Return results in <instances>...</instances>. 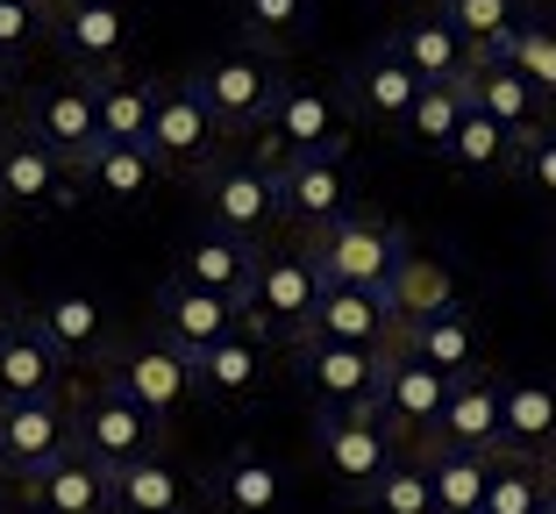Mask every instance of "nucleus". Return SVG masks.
Returning <instances> with one entry per match:
<instances>
[{"label":"nucleus","mask_w":556,"mask_h":514,"mask_svg":"<svg viewBox=\"0 0 556 514\" xmlns=\"http://www.w3.org/2000/svg\"><path fill=\"white\" fill-rule=\"evenodd\" d=\"M100 379L122 386V393H129L150 422H164V429L200 400L193 393V358H186L179 343H164V336H122V343L108 350Z\"/></svg>","instance_id":"3"},{"label":"nucleus","mask_w":556,"mask_h":514,"mask_svg":"<svg viewBox=\"0 0 556 514\" xmlns=\"http://www.w3.org/2000/svg\"><path fill=\"white\" fill-rule=\"evenodd\" d=\"M72 365L50 350V336L29 315H15L0 329V400H36V393H65Z\"/></svg>","instance_id":"29"},{"label":"nucleus","mask_w":556,"mask_h":514,"mask_svg":"<svg viewBox=\"0 0 556 514\" xmlns=\"http://www.w3.org/2000/svg\"><path fill=\"white\" fill-rule=\"evenodd\" d=\"M264 386V336L257 329H229L222 343L193 350V393L222 400V408H250Z\"/></svg>","instance_id":"25"},{"label":"nucleus","mask_w":556,"mask_h":514,"mask_svg":"<svg viewBox=\"0 0 556 514\" xmlns=\"http://www.w3.org/2000/svg\"><path fill=\"white\" fill-rule=\"evenodd\" d=\"M143 150L157 158V172H179V179H193V172H207L222 150H229V136H222V122L207 115V100L193 93V86H157V108H150V129H143Z\"/></svg>","instance_id":"8"},{"label":"nucleus","mask_w":556,"mask_h":514,"mask_svg":"<svg viewBox=\"0 0 556 514\" xmlns=\"http://www.w3.org/2000/svg\"><path fill=\"white\" fill-rule=\"evenodd\" d=\"M457 115H464V86H421L414 108L400 115V136H407L414 150H428V158H442L450 136H457Z\"/></svg>","instance_id":"41"},{"label":"nucleus","mask_w":556,"mask_h":514,"mask_svg":"<svg viewBox=\"0 0 556 514\" xmlns=\"http://www.w3.org/2000/svg\"><path fill=\"white\" fill-rule=\"evenodd\" d=\"M350 143V108L343 93H328V86H278L271 115L257 129V150L264 158H307V150H343Z\"/></svg>","instance_id":"12"},{"label":"nucleus","mask_w":556,"mask_h":514,"mask_svg":"<svg viewBox=\"0 0 556 514\" xmlns=\"http://www.w3.org/2000/svg\"><path fill=\"white\" fill-rule=\"evenodd\" d=\"M22 507L29 514H115V472L72 443L65 457H50L43 472L22 479Z\"/></svg>","instance_id":"20"},{"label":"nucleus","mask_w":556,"mask_h":514,"mask_svg":"<svg viewBox=\"0 0 556 514\" xmlns=\"http://www.w3.org/2000/svg\"><path fill=\"white\" fill-rule=\"evenodd\" d=\"M442 393H450V379H442L435 365H421L414 350L393 343L386 350V372H378L371 415L386 422L400 443H428V429H435V415H442Z\"/></svg>","instance_id":"15"},{"label":"nucleus","mask_w":556,"mask_h":514,"mask_svg":"<svg viewBox=\"0 0 556 514\" xmlns=\"http://www.w3.org/2000/svg\"><path fill=\"white\" fill-rule=\"evenodd\" d=\"M478 58H485V50H478ZM492 58H507V65L521 72V79H528V86H535V93H542V100H549V108H556V22L528 15L521 29L507 36V43L492 50Z\"/></svg>","instance_id":"40"},{"label":"nucleus","mask_w":556,"mask_h":514,"mask_svg":"<svg viewBox=\"0 0 556 514\" xmlns=\"http://www.w3.org/2000/svg\"><path fill=\"white\" fill-rule=\"evenodd\" d=\"M50 36V0H0V65H22Z\"/></svg>","instance_id":"43"},{"label":"nucleus","mask_w":556,"mask_h":514,"mask_svg":"<svg viewBox=\"0 0 556 514\" xmlns=\"http://www.w3.org/2000/svg\"><path fill=\"white\" fill-rule=\"evenodd\" d=\"M357 507H364V514H435V486H428L421 450L400 443V457L371 479V493H364Z\"/></svg>","instance_id":"37"},{"label":"nucleus","mask_w":556,"mask_h":514,"mask_svg":"<svg viewBox=\"0 0 556 514\" xmlns=\"http://www.w3.org/2000/svg\"><path fill=\"white\" fill-rule=\"evenodd\" d=\"M393 350V343H386ZM386 350L371 343H328V336H300L293 343V379L314 400V415H343V408H371Z\"/></svg>","instance_id":"6"},{"label":"nucleus","mask_w":556,"mask_h":514,"mask_svg":"<svg viewBox=\"0 0 556 514\" xmlns=\"http://www.w3.org/2000/svg\"><path fill=\"white\" fill-rule=\"evenodd\" d=\"M514 150H521V136L500 129L492 115H478L471 100H464L457 136H450V150H442V165L464 172V179H514Z\"/></svg>","instance_id":"32"},{"label":"nucleus","mask_w":556,"mask_h":514,"mask_svg":"<svg viewBox=\"0 0 556 514\" xmlns=\"http://www.w3.org/2000/svg\"><path fill=\"white\" fill-rule=\"evenodd\" d=\"M428 465V486H435V514H478L485 500V450H457V443H414Z\"/></svg>","instance_id":"34"},{"label":"nucleus","mask_w":556,"mask_h":514,"mask_svg":"<svg viewBox=\"0 0 556 514\" xmlns=\"http://www.w3.org/2000/svg\"><path fill=\"white\" fill-rule=\"evenodd\" d=\"M435 15L450 22L471 50H500L528 22V0H435Z\"/></svg>","instance_id":"39"},{"label":"nucleus","mask_w":556,"mask_h":514,"mask_svg":"<svg viewBox=\"0 0 556 514\" xmlns=\"http://www.w3.org/2000/svg\"><path fill=\"white\" fill-rule=\"evenodd\" d=\"M393 43H400V58L414 65V79H421V86H464V72H471V58H478V50L464 43V36L450 29L442 15L407 22V29H400Z\"/></svg>","instance_id":"33"},{"label":"nucleus","mask_w":556,"mask_h":514,"mask_svg":"<svg viewBox=\"0 0 556 514\" xmlns=\"http://www.w3.org/2000/svg\"><path fill=\"white\" fill-rule=\"evenodd\" d=\"M200 493L214 500V514H286V507H293V472L278 465L271 450L236 443L229 457L207 472Z\"/></svg>","instance_id":"19"},{"label":"nucleus","mask_w":556,"mask_h":514,"mask_svg":"<svg viewBox=\"0 0 556 514\" xmlns=\"http://www.w3.org/2000/svg\"><path fill=\"white\" fill-rule=\"evenodd\" d=\"M257 258H264V243H250V236H229V229H193L179 243V279H193V286H207V293H229L236 308H243V286H250V272H257Z\"/></svg>","instance_id":"28"},{"label":"nucleus","mask_w":556,"mask_h":514,"mask_svg":"<svg viewBox=\"0 0 556 514\" xmlns=\"http://www.w3.org/2000/svg\"><path fill=\"white\" fill-rule=\"evenodd\" d=\"M22 129H29L36 143H50L72 172H79V158L100 143L93 79H58V86H36V93H22Z\"/></svg>","instance_id":"17"},{"label":"nucleus","mask_w":556,"mask_h":514,"mask_svg":"<svg viewBox=\"0 0 556 514\" xmlns=\"http://www.w3.org/2000/svg\"><path fill=\"white\" fill-rule=\"evenodd\" d=\"M549 286H556V250H549Z\"/></svg>","instance_id":"50"},{"label":"nucleus","mask_w":556,"mask_h":514,"mask_svg":"<svg viewBox=\"0 0 556 514\" xmlns=\"http://www.w3.org/2000/svg\"><path fill=\"white\" fill-rule=\"evenodd\" d=\"M400 350H414L421 365H435L442 379H464V372L485 365V336H478V315H464L457 300H442L428 315L400 322Z\"/></svg>","instance_id":"23"},{"label":"nucleus","mask_w":556,"mask_h":514,"mask_svg":"<svg viewBox=\"0 0 556 514\" xmlns=\"http://www.w3.org/2000/svg\"><path fill=\"white\" fill-rule=\"evenodd\" d=\"M22 122V86H15V65H0V136Z\"/></svg>","instance_id":"45"},{"label":"nucleus","mask_w":556,"mask_h":514,"mask_svg":"<svg viewBox=\"0 0 556 514\" xmlns=\"http://www.w3.org/2000/svg\"><path fill=\"white\" fill-rule=\"evenodd\" d=\"M22 315L50 336V350H58L72 372L79 365H108V350L122 343L115 308H108V293H93V286H58V293H43L36 308H22Z\"/></svg>","instance_id":"13"},{"label":"nucleus","mask_w":556,"mask_h":514,"mask_svg":"<svg viewBox=\"0 0 556 514\" xmlns=\"http://www.w3.org/2000/svg\"><path fill=\"white\" fill-rule=\"evenodd\" d=\"M229 329H243V308H236L229 293H207V286L179 279V272L157 286V336H164V343H179L186 358L207 350V343H222Z\"/></svg>","instance_id":"22"},{"label":"nucleus","mask_w":556,"mask_h":514,"mask_svg":"<svg viewBox=\"0 0 556 514\" xmlns=\"http://www.w3.org/2000/svg\"><path fill=\"white\" fill-rule=\"evenodd\" d=\"M50 8H72V0H50Z\"/></svg>","instance_id":"51"},{"label":"nucleus","mask_w":556,"mask_h":514,"mask_svg":"<svg viewBox=\"0 0 556 514\" xmlns=\"http://www.w3.org/2000/svg\"><path fill=\"white\" fill-rule=\"evenodd\" d=\"M72 443L115 472V465H129V457H143V450L164 443V422H150L122 386L100 379V386H86V393L72 400Z\"/></svg>","instance_id":"11"},{"label":"nucleus","mask_w":556,"mask_h":514,"mask_svg":"<svg viewBox=\"0 0 556 514\" xmlns=\"http://www.w3.org/2000/svg\"><path fill=\"white\" fill-rule=\"evenodd\" d=\"M186 86L207 100V115L222 122V136H257L264 115H271V100H278V86H286V72H278L271 50L243 43V50H214Z\"/></svg>","instance_id":"2"},{"label":"nucleus","mask_w":556,"mask_h":514,"mask_svg":"<svg viewBox=\"0 0 556 514\" xmlns=\"http://www.w3.org/2000/svg\"><path fill=\"white\" fill-rule=\"evenodd\" d=\"M157 86L164 79H93V115H100V143H143L150 129V108H157Z\"/></svg>","instance_id":"35"},{"label":"nucleus","mask_w":556,"mask_h":514,"mask_svg":"<svg viewBox=\"0 0 556 514\" xmlns=\"http://www.w3.org/2000/svg\"><path fill=\"white\" fill-rule=\"evenodd\" d=\"M386 293H393V308H400V322H414V315H428V308H442V300H457L450 293V272L435 265V258H400V272L386 279Z\"/></svg>","instance_id":"42"},{"label":"nucleus","mask_w":556,"mask_h":514,"mask_svg":"<svg viewBox=\"0 0 556 514\" xmlns=\"http://www.w3.org/2000/svg\"><path fill=\"white\" fill-rule=\"evenodd\" d=\"M72 200H79L72 165H65L50 143H36V136L15 122V129L0 136V215H15V222H50L58 208H72Z\"/></svg>","instance_id":"7"},{"label":"nucleus","mask_w":556,"mask_h":514,"mask_svg":"<svg viewBox=\"0 0 556 514\" xmlns=\"http://www.w3.org/2000/svg\"><path fill=\"white\" fill-rule=\"evenodd\" d=\"M514 179H521L535 200L556 208V129H549V122H542L535 136H521V150H514Z\"/></svg>","instance_id":"44"},{"label":"nucleus","mask_w":556,"mask_h":514,"mask_svg":"<svg viewBox=\"0 0 556 514\" xmlns=\"http://www.w3.org/2000/svg\"><path fill=\"white\" fill-rule=\"evenodd\" d=\"M314 15H321V0H236V22H243V36L257 50H293V43H307V29H314Z\"/></svg>","instance_id":"38"},{"label":"nucleus","mask_w":556,"mask_h":514,"mask_svg":"<svg viewBox=\"0 0 556 514\" xmlns=\"http://www.w3.org/2000/svg\"><path fill=\"white\" fill-rule=\"evenodd\" d=\"M278 172V222L321 229V222L357 208V179H350L343 150H307V158H271Z\"/></svg>","instance_id":"14"},{"label":"nucleus","mask_w":556,"mask_h":514,"mask_svg":"<svg viewBox=\"0 0 556 514\" xmlns=\"http://www.w3.org/2000/svg\"><path fill=\"white\" fill-rule=\"evenodd\" d=\"M542 472H549V493H556V457H542Z\"/></svg>","instance_id":"48"},{"label":"nucleus","mask_w":556,"mask_h":514,"mask_svg":"<svg viewBox=\"0 0 556 514\" xmlns=\"http://www.w3.org/2000/svg\"><path fill=\"white\" fill-rule=\"evenodd\" d=\"M414 93H421V79H414V65L400 58L393 36H386V43H371L357 65L343 72V108H350V122H371V129H400V115L414 108Z\"/></svg>","instance_id":"18"},{"label":"nucleus","mask_w":556,"mask_h":514,"mask_svg":"<svg viewBox=\"0 0 556 514\" xmlns=\"http://www.w3.org/2000/svg\"><path fill=\"white\" fill-rule=\"evenodd\" d=\"M72 450V393H36V400H0V457L15 472V486L29 472H43L50 457Z\"/></svg>","instance_id":"16"},{"label":"nucleus","mask_w":556,"mask_h":514,"mask_svg":"<svg viewBox=\"0 0 556 514\" xmlns=\"http://www.w3.org/2000/svg\"><path fill=\"white\" fill-rule=\"evenodd\" d=\"M193 193L214 229L250 236V243H264V229L278 222V172L264 150H222L207 172H193Z\"/></svg>","instance_id":"1"},{"label":"nucleus","mask_w":556,"mask_h":514,"mask_svg":"<svg viewBox=\"0 0 556 514\" xmlns=\"http://www.w3.org/2000/svg\"><path fill=\"white\" fill-rule=\"evenodd\" d=\"M321 286L328 279H321V265H314L307 250H293V258H257V272H250V286H243V329H257L264 343L293 350L314 322Z\"/></svg>","instance_id":"4"},{"label":"nucleus","mask_w":556,"mask_h":514,"mask_svg":"<svg viewBox=\"0 0 556 514\" xmlns=\"http://www.w3.org/2000/svg\"><path fill=\"white\" fill-rule=\"evenodd\" d=\"M193 493L200 486L179 472V457L164 443L115 465V514H193Z\"/></svg>","instance_id":"30"},{"label":"nucleus","mask_w":556,"mask_h":514,"mask_svg":"<svg viewBox=\"0 0 556 514\" xmlns=\"http://www.w3.org/2000/svg\"><path fill=\"white\" fill-rule=\"evenodd\" d=\"M542 500H549V472H542V457H521V450H492V465H485V500H478V514H535Z\"/></svg>","instance_id":"36"},{"label":"nucleus","mask_w":556,"mask_h":514,"mask_svg":"<svg viewBox=\"0 0 556 514\" xmlns=\"http://www.w3.org/2000/svg\"><path fill=\"white\" fill-rule=\"evenodd\" d=\"M428 443H457V450H500V379H492L485 365L464 372V379H450V393H442V415L435 429H428Z\"/></svg>","instance_id":"27"},{"label":"nucleus","mask_w":556,"mask_h":514,"mask_svg":"<svg viewBox=\"0 0 556 514\" xmlns=\"http://www.w3.org/2000/svg\"><path fill=\"white\" fill-rule=\"evenodd\" d=\"M22 486H15V472H8V457H0V514H8V500H15Z\"/></svg>","instance_id":"46"},{"label":"nucleus","mask_w":556,"mask_h":514,"mask_svg":"<svg viewBox=\"0 0 556 514\" xmlns=\"http://www.w3.org/2000/svg\"><path fill=\"white\" fill-rule=\"evenodd\" d=\"M314 457L350 500L371 493V479L400 457V436L371 415V408H343V415H314Z\"/></svg>","instance_id":"10"},{"label":"nucleus","mask_w":556,"mask_h":514,"mask_svg":"<svg viewBox=\"0 0 556 514\" xmlns=\"http://www.w3.org/2000/svg\"><path fill=\"white\" fill-rule=\"evenodd\" d=\"M535 514H556V493H549V500H542V507H535Z\"/></svg>","instance_id":"49"},{"label":"nucleus","mask_w":556,"mask_h":514,"mask_svg":"<svg viewBox=\"0 0 556 514\" xmlns=\"http://www.w3.org/2000/svg\"><path fill=\"white\" fill-rule=\"evenodd\" d=\"M15 315H22V300L8 293V286H0V329H8V322H15Z\"/></svg>","instance_id":"47"},{"label":"nucleus","mask_w":556,"mask_h":514,"mask_svg":"<svg viewBox=\"0 0 556 514\" xmlns=\"http://www.w3.org/2000/svg\"><path fill=\"white\" fill-rule=\"evenodd\" d=\"M307 336H328V343H400V308L386 286H343V279H328L321 300H314V322Z\"/></svg>","instance_id":"21"},{"label":"nucleus","mask_w":556,"mask_h":514,"mask_svg":"<svg viewBox=\"0 0 556 514\" xmlns=\"http://www.w3.org/2000/svg\"><path fill=\"white\" fill-rule=\"evenodd\" d=\"M500 450L556 457V379H500Z\"/></svg>","instance_id":"31"},{"label":"nucleus","mask_w":556,"mask_h":514,"mask_svg":"<svg viewBox=\"0 0 556 514\" xmlns=\"http://www.w3.org/2000/svg\"><path fill=\"white\" fill-rule=\"evenodd\" d=\"M72 179H79V193L100 200V208H143V200L157 193L164 172H157V158H150L143 143H93Z\"/></svg>","instance_id":"26"},{"label":"nucleus","mask_w":556,"mask_h":514,"mask_svg":"<svg viewBox=\"0 0 556 514\" xmlns=\"http://www.w3.org/2000/svg\"><path fill=\"white\" fill-rule=\"evenodd\" d=\"M307 258L321 265V279L386 286V279L400 272V258H407V236H400L386 215H364V208H350V215L307 229Z\"/></svg>","instance_id":"5"},{"label":"nucleus","mask_w":556,"mask_h":514,"mask_svg":"<svg viewBox=\"0 0 556 514\" xmlns=\"http://www.w3.org/2000/svg\"><path fill=\"white\" fill-rule=\"evenodd\" d=\"M50 43L79 79H108L122 72L136 43V8L129 0H72V8H50Z\"/></svg>","instance_id":"9"},{"label":"nucleus","mask_w":556,"mask_h":514,"mask_svg":"<svg viewBox=\"0 0 556 514\" xmlns=\"http://www.w3.org/2000/svg\"><path fill=\"white\" fill-rule=\"evenodd\" d=\"M464 100H471L478 115H492L500 129H514V136H535L542 122H549V100H542L507 58H492V50L471 58V72H464Z\"/></svg>","instance_id":"24"}]
</instances>
